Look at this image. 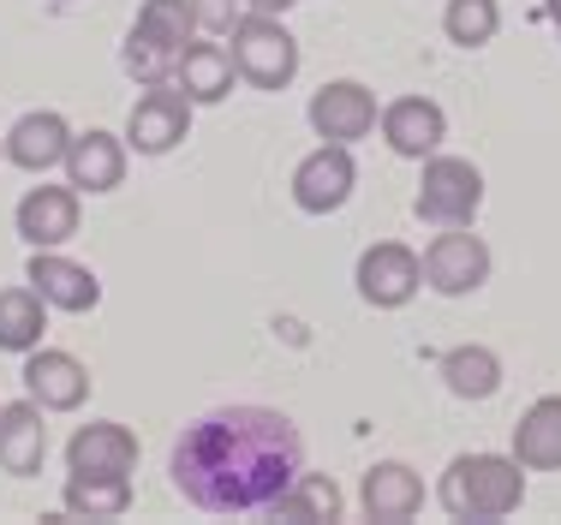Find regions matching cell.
Masks as SVG:
<instances>
[{"label":"cell","instance_id":"obj_12","mask_svg":"<svg viewBox=\"0 0 561 525\" xmlns=\"http://www.w3.org/2000/svg\"><path fill=\"white\" fill-rule=\"evenodd\" d=\"M66 472L72 478H131L138 472V436L114 419H90L66 442Z\"/></svg>","mask_w":561,"mask_h":525},{"label":"cell","instance_id":"obj_20","mask_svg":"<svg viewBox=\"0 0 561 525\" xmlns=\"http://www.w3.org/2000/svg\"><path fill=\"white\" fill-rule=\"evenodd\" d=\"M514 454L526 472H561V395H543L519 412L514 424Z\"/></svg>","mask_w":561,"mask_h":525},{"label":"cell","instance_id":"obj_24","mask_svg":"<svg viewBox=\"0 0 561 525\" xmlns=\"http://www.w3.org/2000/svg\"><path fill=\"white\" fill-rule=\"evenodd\" d=\"M60 507L72 520H119L131 507V478H72L66 472Z\"/></svg>","mask_w":561,"mask_h":525},{"label":"cell","instance_id":"obj_19","mask_svg":"<svg viewBox=\"0 0 561 525\" xmlns=\"http://www.w3.org/2000/svg\"><path fill=\"white\" fill-rule=\"evenodd\" d=\"M233 54H227L221 43H185L180 54H173V84L192 96V107H216L233 96Z\"/></svg>","mask_w":561,"mask_h":525},{"label":"cell","instance_id":"obj_2","mask_svg":"<svg viewBox=\"0 0 561 525\" xmlns=\"http://www.w3.org/2000/svg\"><path fill=\"white\" fill-rule=\"evenodd\" d=\"M436 502H443L448 520L496 525L519 514V502H526V466L514 454H454L443 483H436Z\"/></svg>","mask_w":561,"mask_h":525},{"label":"cell","instance_id":"obj_29","mask_svg":"<svg viewBox=\"0 0 561 525\" xmlns=\"http://www.w3.org/2000/svg\"><path fill=\"white\" fill-rule=\"evenodd\" d=\"M287 7H299V0H245V12H275V19H280Z\"/></svg>","mask_w":561,"mask_h":525},{"label":"cell","instance_id":"obj_13","mask_svg":"<svg viewBox=\"0 0 561 525\" xmlns=\"http://www.w3.org/2000/svg\"><path fill=\"white\" fill-rule=\"evenodd\" d=\"M377 132H382V144H389L400 161H424V156L443 150L448 114H443L436 96H394V102H382Z\"/></svg>","mask_w":561,"mask_h":525},{"label":"cell","instance_id":"obj_4","mask_svg":"<svg viewBox=\"0 0 561 525\" xmlns=\"http://www.w3.org/2000/svg\"><path fill=\"white\" fill-rule=\"evenodd\" d=\"M419 197H412V209H419V221L431 227H472L478 209H484V173H478V161L466 156H424L419 161Z\"/></svg>","mask_w":561,"mask_h":525},{"label":"cell","instance_id":"obj_10","mask_svg":"<svg viewBox=\"0 0 561 525\" xmlns=\"http://www.w3.org/2000/svg\"><path fill=\"white\" fill-rule=\"evenodd\" d=\"M19 383L43 412H78L90 400V365L78 353H66V346H31Z\"/></svg>","mask_w":561,"mask_h":525},{"label":"cell","instance_id":"obj_5","mask_svg":"<svg viewBox=\"0 0 561 525\" xmlns=\"http://www.w3.org/2000/svg\"><path fill=\"white\" fill-rule=\"evenodd\" d=\"M490 258L484 233H472V227H436V239L424 246V287L443 293V299H466V293H478L490 281Z\"/></svg>","mask_w":561,"mask_h":525},{"label":"cell","instance_id":"obj_30","mask_svg":"<svg viewBox=\"0 0 561 525\" xmlns=\"http://www.w3.org/2000/svg\"><path fill=\"white\" fill-rule=\"evenodd\" d=\"M543 12L556 19V36H561V0H543Z\"/></svg>","mask_w":561,"mask_h":525},{"label":"cell","instance_id":"obj_6","mask_svg":"<svg viewBox=\"0 0 561 525\" xmlns=\"http://www.w3.org/2000/svg\"><path fill=\"white\" fill-rule=\"evenodd\" d=\"M353 287L370 311H400V305H412L424 287V258L412 246H400V239H377V246L358 251Z\"/></svg>","mask_w":561,"mask_h":525},{"label":"cell","instance_id":"obj_15","mask_svg":"<svg viewBox=\"0 0 561 525\" xmlns=\"http://www.w3.org/2000/svg\"><path fill=\"white\" fill-rule=\"evenodd\" d=\"M66 150H72V126L55 107H31L7 126V161L24 173H55L66 168Z\"/></svg>","mask_w":561,"mask_h":525},{"label":"cell","instance_id":"obj_21","mask_svg":"<svg viewBox=\"0 0 561 525\" xmlns=\"http://www.w3.org/2000/svg\"><path fill=\"white\" fill-rule=\"evenodd\" d=\"M443 383H448V395L454 400H496L502 395V358H496V346H484V341H460V346H448L443 353Z\"/></svg>","mask_w":561,"mask_h":525},{"label":"cell","instance_id":"obj_7","mask_svg":"<svg viewBox=\"0 0 561 525\" xmlns=\"http://www.w3.org/2000/svg\"><path fill=\"white\" fill-rule=\"evenodd\" d=\"M126 150H138V156H168V150H180L185 138H192V96H185L180 84H150L138 102H131V114H126Z\"/></svg>","mask_w":561,"mask_h":525},{"label":"cell","instance_id":"obj_14","mask_svg":"<svg viewBox=\"0 0 561 525\" xmlns=\"http://www.w3.org/2000/svg\"><path fill=\"white\" fill-rule=\"evenodd\" d=\"M24 281L48 299V311H66V317H84V311H96V305H102L96 269H84L78 258H66V251H31Z\"/></svg>","mask_w":561,"mask_h":525},{"label":"cell","instance_id":"obj_17","mask_svg":"<svg viewBox=\"0 0 561 525\" xmlns=\"http://www.w3.org/2000/svg\"><path fill=\"white\" fill-rule=\"evenodd\" d=\"M358 507L377 525H407V520H419V507H424V478L412 472L407 460H377L365 472V483H358Z\"/></svg>","mask_w":561,"mask_h":525},{"label":"cell","instance_id":"obj_27","mask_svg":"<svg viewBox=\"0 0 561 525\" xmlns=\"http://www.w3.org/2000/svg\"><path fill=\"white\" fill-rule=\"evenodd\" d=\"M119 66H126V72L138 78V90L168 84V78H173V48H156L150 36L131 31V36H126V48H119Z\"/></svg>","mask_w":561,"mask_h":525},{"label":"cell","instance_id":"obj_16","mask_svg":"<svg viewBox=\"0 0 561 525\" xmlns=\"http://www.w3.org/2000/svg\"><path fill=\"white\" fill-rule=\"evenodd\" d=\"M126 138L90 126V132H72V150H66V185L84 197H102L114 185H126Z\"/></svg>","mask_w":561,"mask_h":525},{"label":"cell","instance_id":"obj_3","mask_svg":"<svg viewBox=\"0 0 561 525\" xmlns=\"http://www.w3.org/2000/svg\"><path fill=\"white\" fill-rule=\"evenodd\" d=\"M227 54H233V72L245 78L251 90H287L299 78V36L275 19V12H245L227 36Z\"/></svg>","mask_w":561,"mask_h":525},{"label":"cell","instance_id":"obj_25","mask_svg":"<svg viewBox=\"0 0 561 525\" xmlns=\"http://www.w3.org/2000/svg\"><path fill=\"white\" fill-rule=\"evenodd\" d=\"M502 31V7L496 0H448L443 7V36L454 48H490Z\"/></svg>","mask_w":561,"mask_h":525},{"label":"cell","instance_id":"obj_18","mask_svg":"<svg viewBox=\"0 0 561 525\" xmlns=\"http://www.w3.org/2000/svg\"><path fill=\"white\" fill-rule=\"evenodd\" d=\"M48 412L36 407L31 395L0 407V472L7 478H36L48 460Z\"/></svg>","mask_w":561,"mask_h":525},{"label":"cell","instance_id":"obj_28","mask_svg":"<svg viewBox=\"0 0 561 525\" xmlns=\"http://www.w3.org/2000/svg\"><path fill=\"white\" fill-rule=\"evenodd\" d=\"M192 19L209 36H233V24L245 19V0H192Z\"/></svg>","mask_w":561,"mask_h":525},{"label":"cell","instance_id":"obj_23","mask_svg":"<svg viewBox=\"0 0 561 525\" xmlns=\"http://www.w3.org/2000/svg\"><path fill=\"white\" fill-rule=\"evenodd\" d=\"M270 520H293V525H323L341 520V483L323 472H299L287 490L270 502Z\"/></svg>","mask_w":561,"mask_h":525},{"label":"cell","instance_id":"obj_1","mask_svg":"<svg viewBox=\"0 0 561 525\" xmlns=\"http://www.w3.org/2000/svg\"><path fill=\"white\" fill-rule=\"evenodd\" d=\"M305 472V436L275 407H216L180 430L168 478L197 514H270V502Z\"/></svg>","mask_w":561,"mask_h":525},{"label":"cell","instance_id":"obj_22","mask_svg":"<svg viewBox=\"0 0 561 525\" xmlns=\"http://www.w3.org/2000/svg\"><path fill=\"white\" fill-rule=\"evenodd\" d=\"M48 334V299L24 281V287H0V353H31Z\"/></svg>","mask_w":561,"mask_h":525},{"label":"cell","instance_id":"obj_8","mask_svg":"<svg viewBox=\"0 0 561 525\" xmlns=\"http://www.w3.org/2000/svg\"><path fill=\"white\" fill-rule=\"evenodd\" d=\"M377 114H382L377 90L358 84V78H335V84H323L311 96V107H305V119H311L317 138H323V144H346V150L377 132Z\"/></svg>","mask_w":561,"mask_h":525},{"label":"cell","instance_id":"obj_26","mask_svg":"<svg viewBox=\"0 0 561 525\" xmlns=\"http://www.w3.org/2000/svg\"><path fill=\"white\" fill-rule=\"evenodd\" d=\"M131 31L150 36L156 48H173V54H180V48L197 36L192 0H144V7H138V24H131Z\"/></svg>","mask_w":561,"mask_h":525},{"label":"cell","instance_id":"obj_9","mask_svg":"<svg viewBox=\"0 0 561 525\" xmlns=\"http://www.w3.org/2000/svg\"><path fill=\"white\" fill-rule=\"evenodd\" d=\"M353 192H358V161L346 144H317V150L293 168V204L305 215H335V209L353 204Z\"/></svg>","mask_w":561,"mask_h":525},{"label":"cell","instance_id":"obj_11","mask_svg":"<svg viewBox=\"0 0 561 525\" xmlns=\"http://www.w3.org/2000/svg\"><path fill=\"white\" fill-rule=\"evenodd\" d=\"M78 204H84V192H72V185H31L12 209V227L31 251H60L78 239Z\"/></svg>","mask_w":561,"mask_h":525},{"label":"cell","instance_id":"obj_31","mask_svg":"<svg viewBox=\"0 0 561 525\" xmlns=\"http://www.w3.org/2000/svg\"><path fill=\"white\" fill-rule=\"evenodd\" d=\"M0 161H7V132H0Z\"/></svg>","mask_w":561,"mask_h":525}]
</instances>
